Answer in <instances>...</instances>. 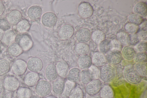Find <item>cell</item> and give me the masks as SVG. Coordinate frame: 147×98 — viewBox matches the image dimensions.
I'll return each mask as SVG.
<instances>
[{"mask_svg": "<svg viewBox=\"0 0 147 98\" xmlns=\"http://www.w3.org/2000/svg\"><path fill=\"white\" fill-rule=\"evenodd\" d=\"M45 98H57L53 96H48L45 97Z\"/></svg>", "mask_w": 147, "mask_h": 98, "instance_id": "816d5d0a", "label": "cell"}, {"mask_svg": "<svg viewBox=\"0 0 147 98\" xmlns=\"http://www.w3.org/2000/svg\"><path fill=\"white\" fill-rule=\"evenodd\" d=\"M10 64L7 59H3L0 61V76L7 73L10 69Z\"/></svg>", "mask_w": 147, "mask_h": 98, "instance_id": "d590c367", "label": "cell"}, {"mask_svg": "<svg viewBox=\"0 0 147 98\" xmlns=\"http://www.w3.org/2000/svg\"><path fill=\"white\" fill-rule=\"evenodd\" d=\"M52 90V86L50 83L45 80L39 81L35 87L36 93L41 97H46L49 96L51 93Z\"/></svg>", "mask_w": 147, "mask_h": 98, "instance_id": "277c9868", "label": "cell"}, {"mask_svg": "<svg viewBox=\"0 0 147 98\" xmlns=\"http://www.w3.org/2000/svg\"><path fill=\"white\" fill-rule=\"evenodd\" d=\"M129 34L125 31H121L118 33L117 34V40L122 45L127 46L128 37Z\"/></svg>", "mask_w": 147, "mask_h": 98, "instance_id": "74e56055", "label": "cell"}, {"mask_svg": "<svg viewBox=\"0 0 147 98\" xmlns=\"http://www.w3.org/2000/svg\"><path fill=\"white\" fill-rule=\"evenodd\" d=\"M147 43L145 41L140 42L135 46L134 48L137 52H144L147 51Z\"/></svg>", "mask_w": 147, "mask_h": 98, "instance_id": "7bdbcfd3", "label": "cell"}, {"mask_svg": "<svg viewBox=\"0 0 147 98\" xmlns=\"http://www.w3.org/2000/svg\"><path fill=\"white\" fill-rule=\"evenodd\" d=\"M4 88L3 81L0 77V93L2 92Z\"/></svg>", "mask_w": 147, "mask_h": 98, "instance_id": "c3c4849f", "label": "cell"}, {"mask_svg": "<svg viewBox=\"0 0 147 98\" xmlns=\"http://www.w3.org/2000/svg\"><path fill=\"white\" fill-rule=\"evenodd\" d=\"M56 66L59 76L63 78L67 76L69 69L68 65L66 62L59 61L57 62Z\"/></svg>", "mask_w": 147, "mask_h": 98, "instance_id": "ffe728a7", "label": "cell"}, {"mask_svg": "<svg viewBox=\"0 0 147 98\" xmlns=\"http://www.w3.org/2000/svg\"><path fill=\"white\" fill-rule=\"evenodd\" d=\"M101 87L102 84L100 80L98 79H93L86 85L85 90L88 95L93 96L98 93Z\"/></svg>", "mask_w": 147, "mask_h": 98, "instance_id": "9c48e42d", "label": "cell"}, {"mask_svg": "<svg viewBox=\"0 0 147 98\" xmlns=\"http://www.w3.org/2000/svg\"><path fill=\"white\" fill-rule=\"evenodd\" d=\"M1 53V49H0V54Z\"/></svg>", "mask_w": 147, "mask_h": 98, "instance_id": "f5cc1de1", "label": "cell"}, {"mask_svg": "<svg viewBox=\"0 0 147 98\" xmlns=\"http://www.w3.org/2000/svg\"><path fill=\"white\" fill-rule=\"evenodd\" d=\"M42 9L40 6L34 5L28 9L27 14L30 19L36 20L40 18L42 14Z\"/></svg>", "mask_w": 147, "mask_h": 98, "instance_id": "ac0fdd59", "label": "cell"}, {"mask_svg": "<svg viewBox=\"0 0 147 98\" xmlns=\"http://www.w3.org/2000/svg\"><path fill=\"white\" fill-rule=\"evenodd\" d=\"M27 68L30 71L38 73L43 68V63L39 57H34L30 58L27 63Z\"/></svg>", "mask_w": 147, "mask_h": 98, "instance_id": "52a82bcc", "label": "cell"}, {"mask_svg": "<svg viewBox=\"0 0 147 98\" xmlns=\"http://www.w3.org/2000/svg\"><path fill=\"white\" fill-rule=\"evenodd\" d=\"M137 53L134 48L127 45L125 46L122 50V55L126 59L131 60L133 59Z\"/></svg>", "mask_w": 147, "mask_h": 98, "instance_id": "7402d4cb", "label": "cell"}, {"mask_svg": "<svg viewBox=\"0 0 147 98\" xmlns=\"http://www.w3.org/2000/svg\"><path fill=\"white\" fill-rule=\"evenodd\" d=\"M81 71L80 69L74 68L69 71L67 77L68 80L75 83L80 81Z\"/></svg>", "mask_w": 147, "mask_h": 98, "instance_id": "603a6c76", "label": "cell"}, {"mask_svg": "<svg viewBox=\"0 0 147 98\" xmlns=\"http://www.w3.org/2000/svg\"><path fill=\"white\" fill-rule=\"evenodd\" d=\"M84 93L82 89L79 87H76L73 90L68 98H83Z\"/></svg>", "mask_w": 147, "mask_h": 98, "instance_id": "ab89813d", "label": "cell"}, {"mask_svg": "<svg viewBox=\"0 0 147 98\" xmlns=\"http://www.w3.org/2000/svg\"><path fill=\"white\" fill-rule=\"evenodd\" d=\"M29 22L26 20H21L16 26V29L20 33H24L28 31L30 28Z\"/></svg>", "mask_w": 147, "mask_h": 98, "instance_id": "d6a6232c", "label": "cell"}, {"mask_svg": "<svg viewBox=\"0 0 147 98\" xmlns=\"http://www.w3.org/2000/svg\"><path fill=\"white\" fill-rule=\"evenodd\" d=\"M91 37V33L88 28H83L77 32L76 39L79 43H86L89 41Z\"/></svg>", "mask_w": 147, "mask_h": 98, "instance_id": "4fadbf2b", "label": "cell"}, {"mask_svg": "<svg viewBox=\"0 0 147 98\" xmlns=\"http://www.w3.org/2000/svg\"><path fill=\"white\" fill-rule=\"evenodd\" d=\"M57 21V17L56 14L52 12H47L44 13L41 18L42 24L47 27L55 26Z\"/></svg>", "mask_w": 147, "mask_h": 98, "instance_id": "7c38bea8", "label": "cell"}, {"mask_svg": "<svg viewBox=\"0 0 147 98\" xmlns=\"http://www.w3.org/2000/svg\"><path fill=\"white\" fill-rule=\"evenodd\" d=\"M92 59V63L97 67H101L107 63L106 56L101 52L95 53L93 55Z\"/></svg>", "mask_w": 147, "mask_h": 98, "instance_id": "d6986e66", "label": "cell"}, {"mask_svg": "<svg viewBox=\"0 0 147 98\" xmlns=\"http://www.w3.org/2000/svg\"><path fill=\"white\" fill-rule=\"evenodd\" d=\"M79 15L84 18H88L93 14L94 9L90 4L87 2L84 1L80 3L78 7Z\"/></svg>", "mask_w": 147, "mask_h": 98, "instance_id": "5b68a950", "label": "cell"}, {"mask_svg": "<svg viewBox=\"0 0 147 98\" xmlns=\"http://www.w3.org/2000/svg\"><path fill=\"white\" fill-rule=\"evenodd\" d=\"M16 36V35L14 32L11 30H9L4 33L3 37L1 41L3 44L8 47L14 42Z\"/></svg>", "mask_w": 147, "mask_h": 98, "instance_id": "44dd1931", "label": "cell"}, {"mask_svg": "<svg viewBox=\"0 0 147 98\" xmlns=\"http://www.w3.org/2000/svg\"><path fill=\"white\" fill-rule=\"evenodd\" d=\"M11 25L7 19L0 18V29L6 31L10 29Z\"/></svg>", "mask_w": 147, "mask_h": 98, "instance_id": "ee69618b", "label": "cell"}, {"mask_svg": "<svg viewBox=\"0 0 147 98\" xmlns=\"http://www.w3.org/2000/svg\"><path fill=\"white\" fill-rule=\"evenodd\" d=\"M38 73L30 72L27 73L24 78V82L27 86L32 87L35 85L39 80Z\"/></svg>", "mask_w": 147, "mask_h": 98, "instance_id": "5bb4252c", "label": "cell"}, {"mask_svg": "<svg viewBox=\"0 0 147 98\" xmlns=\"http://www.w3.org/2000/svg\"><path fill=\"white\" fill-rule=\"evenodd\" d=\"M4 33V31L0 29V41H1L2 39Z\"/></svg>", "mask_w": 147, "mask_h": 98, "instance_id": "f907efd6", "label": "cell"}, {"mask_svg": "<svg viewBox=\"0 0 147 98\" xmlns=\"http://www.w3.org/2000/svg\"><path fill=\"white\" fill-rule=\"evenodd\" d=\"M138 34L139 36L140 39H142V40H146V31H142V32H139Z\"/></svg>", "mask_w": 147, "mask_h": 98, "instance_id": "7dc6e473", "label": "cell"}, {"mask_svg": "<svg viewBox=\"0 0 147 98\" xmlns=\"http://www.w3.org/2000/svg\"><path fill=\"white\" fill-rule=\"evenodd\" d=\"M74 32V29L72 26L65 24L59 29L58 32L59 37L61 40H67L72 37Z\"/></svg>", "mask_w": 147, "mask_h": 98, "instance_id": "8fae6325", "label": "cell"}, {"mask_svg": "<svg viewBox=\"0 0 147 98\" xmlns=\"http://www.w3.org/2000/svg\"><path fill=\"white\" fill-rule=\"evenodd\" d=\"M100 95L101 98H113L114 91L112 87L107 85L102 88L100 91Z\"/></svg>", "mask_w": 147, "mask_h": 98, "instance_id": "83f0119b", "label": "cell"}, {"mask_svg": "<svg viewBox=\"0 0 147 98\" xmlns=\"http://www.w3.org/2000/svg\"><path fill=\"white\" fill-rule=\"evenodd\" d=\"M27 63L23 59H18L13 63L11 70L15 75L20 76L24 74L27 69Z\"/></svg>", "mask_w": 147, "mask_h": 98, "instance_id": "ba28073f", "label": "cell"}, {"mask_svg": "<svg viewBox=\"0 0 147 98\" xmlns=\"http://www.w3.org/2000/svg\"><path fill=\"white\" fill-rule=\"evenodd\" d=\"M128 20L129 23L138 26L144 21L143 17L135 13L130 15L128 17Z\"/></svg>", "mask_w": 147, "mask_h": 98, "instance_id": "836d02e7", "label": "cell"}, {"mask_svg": "<svg viewBox=\"0 0 147 98\" xmlns=\"http://www.w3.org/2000/svg\"><path fill=\"white\" fill-rule=\"evenodd\" d=\"M22 14L19 10L14 9L7 15L6 19L11 25H16L22 20Z\"/></svg>", "mask_w": 147, "mask_h": 98, "instance_id": "2e32d148", "label": "cell"}, {"mask_svg": "<svg viewBox=\"0 0 147 98\" xmlns=\"http://www.w3.org/2000/svg\"><path fill=\"white\" fill-rule=\"evenodd\" d=\"M147 3L144 2H140L137 3L134 8V13L142 17H145L147 15Z\"/></svg>", "mask_w": 147, "mask_h": 98, "instance_id": "d4e9b609", "label": "cell"}, {"mask_svg": "<svg viewBox=\"0 0 147 98\" xmlns=\"http://www.w3.org/2000/svg\"><path fill=\"white\" fill-rule=\"evenodd\" d=\"M75 83L69 80L65 83V86L63 91L62 94L63 97H68L69 95L75 88Z\"/></svg>", "mask_w": 147, "mask_h": 98, "instance_id": "e575fe53", "label": "cell"}, {"mask_svg": "<svg viewBox=\"0 0 147 98\" xmlns=\"http://www.w3.org/2000/svg\"><path fill=\"white\" fill-rule=\"evenodd\" d=\"M106 36L102 30H96L94 31L91 34V38L95 43L99 44L101 42L105 39Z\"/></svg>", "mask_w": 147, "mask_h": 98, "instance_id": "4dcf8cb0", "label": "cell"}, {"mask_svg": "<svg viewBox=\"0 0 147 98\" xmlns=\"http://www.w3.org/2000/svg\"><path fill=\"white\" fill-rule=\"evenodd\" d=\"M15 41L20 46L23 51H29L32 48L33 45V42L30 36L24 33L17 34Z\"/></svg>", "mask_w": 147, "mask_h": 98, "instance_id": "6da1fadb", "label": "cell"}, {"mask_svg": "<svg viewBox=\"0 0 147 98\" xmlns=\"http://www.w3.org/2000/svg\"><path fill=\"white\" fill-rule=\"evenodd\" d=\"M7 52L9 55L13 57H17L21 55L23 51L20 46L16 42H13L7 48Z\"/></svg>", "mask_w": 147, "mask_h": 98, "instance_id": "cb8c5ba5", "label": "cell"}, {"mask_svg": "<svg viewBox=\"0 0 147 98\" xmlns=\"http://www.w3.org/2000/svg\"><path fill=\"white\" fill-rule=\"evenodd\" d=\"M116 74L115 70L111 66L106 64L101 67L100 70V77L101 80L105 82L112 81Z\"/></svg>", "mask_w": 147, "mask_h": 98, "instance_id": "7a4b0ae2", "label": "cell"}, {"mask_svg": "<svg viewBox=\"0 0 147 98\" xmlns=\"http://www.w3.org/2000/svg\"><path fill=\"white\" fill-rule=\"evenodd\" d=\"M3 6L2 3L0 2V16H1L3 13Z\"/></svg>", "mask_w": 147, "mask_h": 98, "instance_id": "681fc988", "label": "cell"}, {"mask_svg": "<svg viewBox=\"0 0 147 98\" xmlns=\"http://www.w3.org/2000/svg\"><path fill=\"white\" fill-rule=\"evenodd\" d=\"M76 53L80 55L87 54L89 52V45L86 43H79L76 44L75 47Z\"/></svg>", "mask_w": 147, "mask_h": 98, "instance_id": "1f68e13d", "label": "cell"}, {"mask_svg": "<svg viewBox=\"0 0 147 98\" xmlns=\"http://www.w3.org/2000/svg\"><path fill=\"white\" fill-rule=\"evenodd\" d=\"M124 74L126 80L131 84H137L142 80V77L134 66H130L126 67L124 70Z\"/></svg>", "mask_w": 147, "mask_h": 98, "instance_id": "3957f363", "label": "cell"}, {"mask_svg": "<svg viewBox=\"0 0 147 98\" xmlns=\"http://www.w3.org/2000/svg\"><path fill=\"white\" fill-rule=\"evenodd\" d=\"M112 46V50H117L120 51L122 50V45L117 40L114 39L111 41Z\"/></svg>", "mask_w": 147, "mask_h": 98, "instance_id": "bcb514c9", "label": "cell"}, {"mask_svg": "<svg viewBox=\"0 0 147 98\" xmlns=\"http://www.w3.org/2000/svg\"><path fill=\"white\" fill-rule=\"evenodd\" d=\"M106 56L107 63L110 65L119 64L121 62L123 59L121 51L115 50L110 51Z\"/></svg>", "mask_w": 147, "mask_h": 98, "instance_id": "30bf717a", "label": "cell"}, {"mask_svg": "<svg viewBox=\"0 0 147 98\" xmlns=\"http://www.w3.org/2000/svg\"><path fill=\"white\" fill-rule=\"evenodd\" d=\"M99 48L101 53L104 54H107L112 50L111 41L107 39H105L99 44Z\"/></svg>", "mask_w": 147, "mask_h": 98, "instance_id": "f546056e", "label": "cell"}, {"mask_svg": "<svg viewBox=\"0 0 147 98\" xmlns=\"http://www.w3.org/2000/svg\"><path fill=\"white\" fill-rule=\"evenodd\" d=\"M147 55L146 52H137L134 57V60L137 63H146L147 61Z\"/></svg>", "mask_w": 147, "mask_h": 98, "instance_id": "60d3db41", "label": "cell"}, {"mask_svg": "<svg viewBox=\"0 0 147 98\" xmlns=\"http://www.w3.org/2000/svg\"><path fill=\"white\" fill-rule=\"evenodd\" d=\"M139 29L138 26H136L130 23L126 24L124 26V29L128 33H136Z\"/></svg>", "mask_w": 147, "mask_h": 98, "instance_id": "b9f144b4", "label": "cell"}, {"mask_svg": "<svg viewBox=\"0 0 147 98\" xmlns=\"http://www.w3.org/2000/svg\"><path fill=\"white\" fill-rule=\"evenodd\" d=\"M65 82L62 80H57L53 83L52 89L53 92L58 95H62L65 86Z\"/></svg>", "mask_w": 147, "mask_h": 98, "instance_id": "484cf974", "label": "cell"}, {"mask_svg": "<svg viewBox=\"0 0 147 98\" xmlns=\"http://www.w3.org/2000/svg\"><path fill=\"white\" fill-rule=\"evenodd\" d=\"M141 39L138 34H129L128 37V44L130 46H134L140 42Z\"/></svg>", "mask_w": 147, "mask_h": 98, "instance_id": "f35d334b", "label": "cell"}, {"mask_svg": "<svg viewBox=\"0 0 147 98\" xmlns=\"http://www.w3.org/2000/svg\"><path fill=\"white\" fill-rule=\"evenodd\" d=\"M93 80L91 71L89 69L81 71L80 81L83 84L87 85Z\"/></svg>", "mask_w": 147, "mask_h": 98, "instance_id": "4316f807", "label": "cell"}, {"mask_svg": "<svg viewBox=\"0 0 147 98\" xmlns=\"http://www.w3.org/2000/svg\"><path fill=\"white\" fill-rule=\"evenodd\" d=\"M45 75L48 80L50 81L55 80L58 75L56 65L54 64H48L45 69Z\"/></svg>", "mask_w": 147, "mask_h": 98, "instance_id": "e0dca14e", "label": "cell"}, {"mask_svg": "<svg viewBox=\"0 0 147 98\" xmlns=\"http://www.w3.org/2000/svg\"><path fill=\"white\" fill-rule=\"evenodd\" d=\"M3 83L5 89L11 92L17 90L20 86V82L19 80L12 76L6 77L4 79Z\"/></svg>", "mask_w": 147, "mask_h": 98, "instance_id": "8992f818", "label": "cell"}, {"mask_svg": "<svg viewBox=\"0 0 147 98\" xmlns=\"http://www.w3.org/2000/svg\"><path fill=\"white\" fill-rule=\"evenodd\" d=\"M92 64V58L88 54L80 55L77 61L79 68L82 70L88 69Z\"/></svg>", "mask_w": 147, "mask_h": 98, "instance_id": "9a60e30c", "label": "cell"}, {"mask_svg": "<svg viewBox=\"0 0 147 98\" xmlns=\"http://www.w3.org/2000/svg\"><path fill=\"white\" fill-rule=\"evenodd\" d=\"M16 95L17 98H31L32 93L29 88L22 87L17 90Z\"/></svg>", "mask_w": 147, "mask_h": 98, "instance_id": "f1b7e54d", "label": "cell"}, {"mask_svg": "<svg viewBox=\"0 0 147 98\" xmlns=\"http://www.w3.org/2000/svg\"><path fill=\"white\" fill-rule=\"evenodd\" d=\"M147 63H138L135 65L134 68L141 77L146 76L147 75Z\"/></svg>", "mask_w": 147, "mask_h": 98, "instance_id": "8d00e7d4", "label": "cell"}, {"mask_svg": "<svg viewBox=\"0 0 147 98\" xmlns=\"http://www.w3.org/2000/svg\"><path fill=\"white\" fill-rule=\"evenodd\" d=\"M91 71L93 79H98L100 77V70L98 68L92 65L88 68Z\"/></svg>", "mask_w": 147, "mask_h": 98, "instance_id": "f6af8a7d", "label": "cell"}]
</instances>
